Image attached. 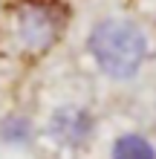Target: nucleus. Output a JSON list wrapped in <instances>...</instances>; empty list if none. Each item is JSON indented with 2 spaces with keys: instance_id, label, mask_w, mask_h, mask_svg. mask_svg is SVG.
Here are the masks:
<instances>
[{
  "instance_id": "nucleus-5",
  "label": "nucleus",
  "mask_w": 156,
  "mask_h": 159,
  "mask_svg": "<svg viewBox=\"0 0 156 159\" xmlns=\"http://www.w3.org/2000/svg\"><path fill=\"white\" fill-rule=\"evenodd\" d=\"M29 133H32V127H29V121L26 119H6L3 121V127H0V136H3V142H9V145H23L26 139H29Z\"/></svg>"
},
{
  "instance_id": "nucleus-3",
  "label": "nucleus",
  "mask_w": 156,
  "mask_h": 159,
  "mask_svg": "<svg viewBox=\"0 0 156 159\" xmlns=\"http://www.w3.org/2000/svg\"><path fill=\"white\" fill-rule=\"evenodd\" d=\"M93 127H96V121L90 116V110H84V107H61V110L52 113L47 130H49L52 142H58L64 148H81L93 136Z\"/></svg>"
},
{
  "instance_id": "nucleus-4",
  "label": "nucleus",
  "mask_w": 156,
  "mask_h": 159,
  "mask_svg": "<svg viewBox=\"0 0 156 159\" xmlns=\"http://www.w3.org/2000/svg\"><path fill=\"white\" fill-rule=\"evenodd\" d=\"M110 159H156V145L145 133H122L110 148Z\"/></svg>"
},
{
  "instance_id": "nucleus-2",
  "label": "nucleus",
  "mask_w": 156,
  "mask_h": 159,
  "mask_svg": "<svg viewBox=\"0 0 156 159\" xmlns=\"http://www.w3.org/2000/svg\"><path fill=\"white\" fill-rule=\"evenodd\" d=\"M67 29V12L55 0H26L15 12V32L23 49L35 55L55 46Z\"/></svg>"
},
{
  "instance_id": "nucleus-1",
  "label": "nucleus",
  "mask_w": 156,
  "mask_h": 159,
  "mask_svg": "<svg viewBox=\"0 0 156 159\" xmlns=\"http://www.w3.org/2000/svg\"><path fill=\"white\" fill-rule=\"evenodd\" d=\"M87 52L113 81H133L150 58L148 35L127 17H104L90 29Z\"/></svg>"
}]
</instances>
